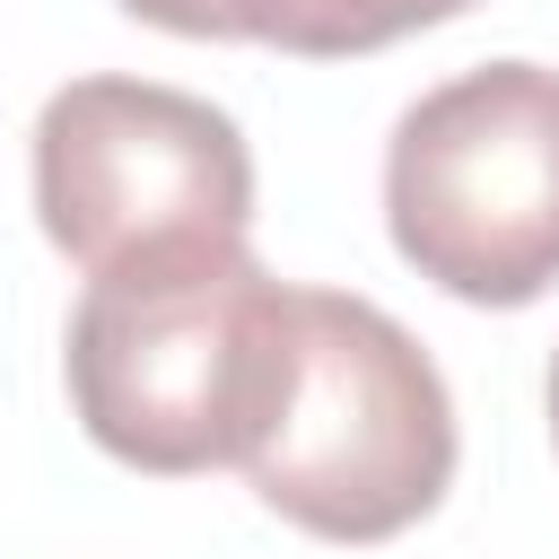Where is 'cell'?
<instances>
[{"label":"cell","instance_id":"obj_1","mask_svg":"<svg viewBox=\"0 0 559 559\" xmlns=\"http://www.w3.org/2000/svg\"><path fill=\"white\" fill-rule=\"evenodd\" d=\"M61 367L79 428L114 463L157 480L245 463L288 376V280L245 245L87 280Z\"/></svg>","mask_w":559,"mask_h":559},{"label":"cell","instance_id":"obj_2","mask_svg":"<svg viewBox=\"0 0 559 559\" xmlns=\"http://www.w3.org/2000/svg\"><path fill=\"white\" fill-rule=\"evenodd\" d=\"M253 498L314 542H393L454 480V402L437 358L367 297L288 288V376L236 463Z\"/></svg>","mask_w":559,"mask_h":559},{"label":"cell","instance_id":"obj_3","mask_svg":"<svg viewBox=\"0 0 559 559\" xmlns=\"http://www.w3.org/2000/svg\"><path fill=\"white\" fill-rule=\"evenodd\" d=\"M393 253L463 306H533L559 280V70L480 61L384 140Z\"/></svg>","mask_w":559,"mask_h":559},{"label":"cell","instance_id":"obj_4","mask_svg":"<svg viewBox=\"0 0 559 559\" xmlns=\"http://www.w3.org/2000/svg\"><path fill=\"white\" fill-rule=\"evenodd\" d=\"M35 218L87 280L236 253L253 227V148L210 96L70 79L35 114Z\"/></svg>","mask_w":559,"mask_h":559},{"label":"cell","instance_id":"obj_5","mask_svg":"<svg viewBox=\"0 0 559 559\" xmlns=\"http://www.w3.org/2000/svg\"><path fill=\"white\" fill-rule=\"evenodd\" d=\"M463 9H472V0H288L271 52L358 61V52H384V44L419 35V26H445V17H463Z\"/></svg>","mask_w":559,"mask_h":559},{"label":"cell","instance_id":"obj_6","mask_svg":"<svg viewBox=\"0 0 559 559\" xmlns=\"http://www.w3.org/2000/svg\"><path fill=\"white\" fill-rule=\"evenodd\" d=\"M122 9L166 35H192V44H271L288 0H122Z\"/></svg>","mask_w":559,"mask_h":559},{"label":"cell","instance_id":"obj_7","mask_svg":"<svg viewBox=\"0 0 559 559\" xmlns=\"http://www.w3.org/2000/svg\"><path fill=\"white\" fill-rule=\"evenodd\" d=\"M550 445H559V358H550Z\"/></svg>","mask_w":559,"mask_h":559}]
</instances>
